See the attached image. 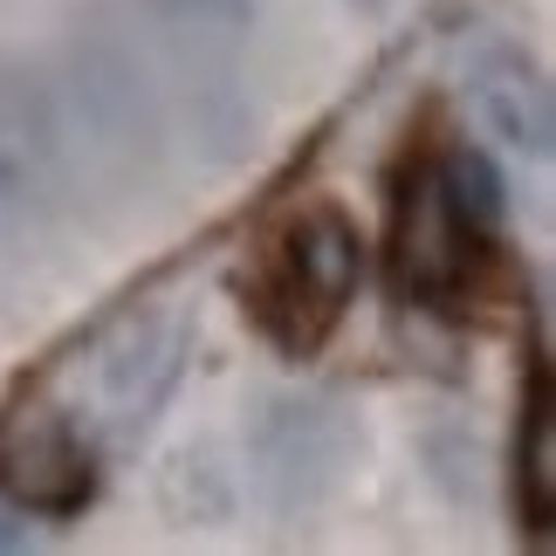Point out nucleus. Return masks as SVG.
I'll return each mask as SVG.
<instances>
[{
  "instance_id": "obj_1",
  "label": "nucleus",
  "mask_w": 556,
  "mask_h": 556,
  "mask_svg": "<svg viewBox=\"0 0 556 556\" xmlns=\"http://www.w3.org/2000/svg\"><path fill=\"white\" fill-rule=\"evenodd\" d=\"M357 282H365V233H357L344 206L316 200L303 213H289L275 227V241L262 248L254 282H248V309L289 357H309L344 324Z\"/></svg>"
},
{
  "instance_id": "obj_5",
  "label": "nucleus",
  "mask_w": 556,
  "mask_h": 556,
  "mask_svg": "<svg viewBox=\"0 0 556 556\" xmlns=\"http://www.w3.org/2000/svg\"><path fill=\"white\" fill-rule=\"evenodd\" d=\"M97 378H103L111 413L124 426H144V419H152V405L173 392V378H179V330L159 324V316H131V324L111 337Z\"/></svg>"
},
{
  "instance_id": "obj_7",
  "label": "nucleus",
  "mask_w": 556,
  "mask_h": 556,
  "mask_svg": "<svg viewBox=\"0 0 556 556\" xmlns=\"http://www.w3.org/2000/svg\"><path fill=\"white\" fill-rule=\"evenodd\" d=\"M262 454H268V475H289L282 502H309L316 481H324L337 467V454H344V440H337L324 405H275V419L262 433Z\"/></svg>"
},
{
  "instance_id": "obj_8",
  "label": "nucleus",
  "mask_w": 556,
  "mask_h": 556,
  "mask_svg": "<svg viewBox=\"0 0 556 556\" xmlns=\"http://www.w3.org/2000/svg\"><path fill=\"white\" fill-rule=\"evenodd\" d=\"M516 502L522 522L549 536L556 522V399H549V365L529 371V405H522V433H516Z\"/></svg>"
},
{
  "instance_id": "obj_3",
  "label": "nucleus",
  "mask_w": 556,
  "mask_h": 556,
  "mask_svg": "<svg viewBox=\"0 0 556 556\" xmlns=\"http://www.w3.org/2000/svg\"><path fill=\"white\" fill-rule=\"evenodd\" d=\"M97 495V454L70 413L28 405L0 419V502L21 516H76Z\"/></svg>"
},
{
  "instance_id": "obj_10",
  "label": "nucleus",
  "mask_w": 556,
  "mask_h": 556,
  "mask_svg": "<svg viewBox=\"0 0 556 556\" xmlns=\"http://www.w3.org/2000/svg\"><path fill=\"white\" fill-rule=\"evenodd\" d=\"M0 522H8V516H0ZM21 543H28V522H21V529H0V549H21Z\"/></svg>"
},
{
  "instance_id": "obj_6",
  "label": "nucleus",
  "mask_w": 556,
  "mask_h": 556,
  "mask_svg": "<svg viewBox=\"0 0 556 556\" xmlns=\"http://www.w3.org/2000/svg\"><path fill=\"white\" fill-rule=\"evenodd\" d=\"M55 165V117L35 83H8L0 90V200H28L49 186Z\"/></svg>"
},
{
  "instance_id": "obj_9",
  "label": "nucleus",
  "mask_w": 556,
  "mask_h": 556,
  "mask_svg": "<svg viewBox=\"0 0 556 556\" xmlns=\"http://www.w3.org/2000/svg\"><path fill=\"white\" fill-rule=\"evenodd\" d=\"M152 14H159L173 35H192V41H233V35H248L254 0H152Z\"/></svg>"
},
{
  "instance_id": "obj_4",
  "label": "nucleus",
  "mask_w": 556,
  "mask_h": 556,
  "mask_svg": "<svg viewBox=\"0 0 556 556\" xmlns=\"http://www.w3.org/2000/svg\"><path fill=\"white\" fill-rule=\"evenodd\" d=\"M467 97H475L481 124L508 144V152L549 159V138H556L549 76L536 70L529 49H516V41H502V35L467 41Z\"/></svg>"
},
{
  "instance_id": "obj_2",
  "label": "nucleus",
  "mask_w": 556,
  "mask_h": 556,
  "mask_svg": "<svg viewBox=\"0 0 556 556\" xmlns=\"http://www.w3.org/2000/svg\"><path fill=\"white\" fill-rule=\"evenodd\" d=\"M502 227L446 186L440 152H426L392 192V289L419 309H454L475 295V275L488 268Z\"/></svg>"
}]
</instances>
